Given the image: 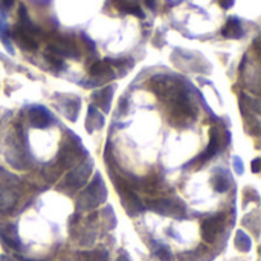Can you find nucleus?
Returning a JSON list of instances; mask_svg holds the SVG:
<instances>
[{"instance_id":"nucleus-1","label":"nucleus","mask_w":261,"mask_h":261,"mask_svg":"<svg viewBox=\"0 0 261 261\" xmlns=\"http://www.w3.org/2000/svg\"><path fill=\"white\" fill-rule=\"evenodd\" d=\"M223 224V215H215V217H209L203 221L202 224V237L206 243H212L217 237V234L220 232Z\"/></svg>"},{"instance_id":"nucleus-2","label":"nucleus","mask_w":261,"mask_h":261,"mask_svg":"<svg viewBox=\"0 0 261 261\" xmlns=\"http://www.w3.org/2000/svg\"><path fill=\"white\" fill-rule=\"evenodd\" d=\"M13 36H14V40L17 42V45L20 48H23L25 51H36L37 49V42L32 39V36L29 34L28 29H25L22 26H16Z\"/></svg>"},{"instance_id":"nucleus-3","label":"nucleus","mask_w":261,"mask_h":261,"mask_svg":"<svg viewBox=\"0 0 261 261\" xmlns=\"http://www.w3.org/2000/svg\"><path fill=\"white\" fill-rule=\"evenodd\" d=\"M0 237H2V240H4L8 246H11V247H14V249H20V247H22V243H20V240H19L17 229H16L14 224H7V226H4L2 229H0Z\"/></svg>"},{"instance_id":"nucleus-4","label":"nucleus","mask_w":261,"mask_h":261,"mask_svg":"<svg viewBox=\"0 0 261 261\" xmlns=\"http://www.w3.org/2000/svg\"><path fill=\"white\" fill-rule=\"evenodd\" d=\"M221 34L226 39H240V37H243V28H241L240 20L235 19V17L227 19V22H226Z\"/></svg>"},{"instance_id":"nucleus-5","label":"nucleus","mask_w":261,"mask_h":261,"mask_svg":"<svg viewBox=\"0 0 261 261\" xmlns=\"http://www.w3.org/2000/svg\"><path fill=\"white\" fill-rule=\"evenodd\" d=\"M113 5H115L119 11H122V13L135 14V16H138L139 19H144L142 10L139 8L138 4L133 2V0H113Z\"/></svg>"},{"instance_id":"nucleus-6","label":"nucleus","mask_w":261,"mask_h":261,"mask_svg":"<svg viewBox=\"0 0 261 261\" xmlns=\"http://www.w3.org/2000/svg\"><path fill=\"white\" fill-rule=\"evenodd\" d=\"M150 209L160 212V214H171V215H179L176 209V203L173 200H157V202H150Z\"/></svg>"},{"instance_id":"nucleus-7","label":"nucleus","mask_w":261,"mask_h":261,"mask_svg":"<svg viewBox=\"0 0 261 261\" xmlns=\"http://www.w3.org/2000/svg\"><path fill=\"white\" fill-rule=\"evenodd\" d=\"M218 145H220V133L217 128H211V141H209V145L206 148V151L197 157V160H208V157L214 156L217 151H218Z\"/></svg>"},{"instance_id":"nucleus-8","label":"nucleus","mask_w":261,"mask_h":261,"mask_svg":"<svg viewBox=\"0 0 261 261\" xmlns=\"http://www.w3.org/2000/svg\"><path fill=\"white\" fill-rule=\"evenodd\" d=\"M31 121L37 127H46V125L51 124V115L45 109L37 107V109L31 110Z\"/></svg>"},{"instance_id":"nucleus-9","label":"nucleus","mask_w":261,"mask_h":261,"mask_svg":"<svg viewBox=\"0 0 261 261\" xmlns=\"http://www.w3.org/2000/svg\"><path fill=\"white\" fill-rule=\"evenodd\" d=\"M90 75L93 77H101L104 74H110V61L104 60V61H96L90 66Z\"/></svg>"},{"instance_id":"nucleus-10","label":"nucleus","mask_w":261,"mask_h":261,"mask_svg":"<svg viewBox=\"0 0 261 261\" xmlns=\"http://www.w3.org/2000/svg\"><path fill=\"white\" fill-rule=\"evenodd\" d=\"M235 244L240 250L246 252L250 249V238L243 232V231H238L237 232V237H235Z\"/></svg>"},{"instance_id":"nucleus-11","label":"nucleus","mask_w":261,"mask_h":261,"mask_svg":"<svg viewBox=\"0 0 261 261\" xmlns=\"http://www.w3.org/2000/svg\"><path fill=\"white\" fill-rule=\"evenodd\" d=\"M229 180L227 179H224V176L223 174H217L215 177H214V188L217 189V191H220V192H223V191H226L227 189V186H229V183H227Z\"/></svg>"},{"instance_id":"nucleus-12","label":"nucleus","mask_w":261,"mask_h":261,"mask_svg":"<svg viewBox=\"0 0 261 261\" xmlns=\"http://www.w3.org/2000/svg\"><path fill=\"white\" fill-rule=\"evenodd\" d=\"M156 255L159 256V259L160 261H173V253H171V250L167 247V246H157V249H156Z\"/></svg>"},{"instance_id":"nucleus-13","label":"nucleus","mask_w":261,"mask_h":261,"mask_svg":"<svg viewBox=\"0 0 261 261\" xmlns=\"http://www.w3.org/2000/svg\"><path fill=\"white\" fill-rule=\"evenodd\" d=\"M232 4H234V0H220V5H221L224 10L231 8V7H232Z\"/></svg>"},{"instance_id":"nucleus-14","label":"nucleus","mask_w":261,"mask_h":261,"mask_svg":"<svg viewBox=\"0 0 261 261\" xmlns=\"http://www.w3.org/2000/svg\"><path fill=\"white\" fill-rule=\"evenodd\" d=\"M14 2H16V0H2V4H4V7H5L7 10H10V8L14 5Z\"/></svg>"},{"instance_id":"nucleus-15","label":"nucleus","mask_w":261,"mask_h":261,"mask_svg":"<svg viewBox=\"0 0 261 261\" xmlns=\"http://www.w3.org/2000/svg\"><path fill=\"white\" fill-rule=\"evenodd\" d=\"M258 162H259V159H255V160H253V164H252L253 173H258Z\"/></svg>"},{"instance_id":"nucleus-16","label":"nucleus","mask_w":261,"mask_h":261,"mask_svg":"<svg viewBox=\"0 0 261 261\" xmlns=\"http://www.w3.org/2000/svg\"><path fill=\"white\" fill-rule=\"evenodd\" d=\"M145 4L148 8H154V4H156V0H145Z\"/></svg>"},{"instance_id":"nucleus-17","label":"nucleus","mask_w":261,"mask_h":261,"mask_svg":"<svg viewBox=\"0 0 261 261\" xmlns=\"http://www.w3.org/2000/svg\"><path fill=\"white\" fill-rule=\"evenodd\" d=\"M118 261H130V259H128L125 255H122V256H119V258H118Z\"/></svg>"},{"instance_id":"nucleus-18","label":"nucleus","mask_w":261,"mask_h":261,"mask_svg":"<svg viewBox=\"0 0 261 261\" xmlns=\"http://www.w3.org/2000/svg\"><path fill=\"white\" fill-rule=\"evenodd\" d=\"M0 261H13V259L8 258V256H2V258H0Z\"/></svg>"}]
</instances>
